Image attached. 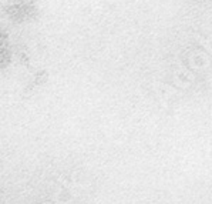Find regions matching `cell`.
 Here are the masks:
<instances>
[{
	"instance_id": "obj_1",
	"label": "cell",
	"mask_w": 212,
	"mask_h": 204,
	"mask_svg": "<svg viewBox=\"0 0 212 204\" xmlns=\"http://www.w3.org/2000/svg\"><path fill=\"white\" fill-rule=\"evenodd\" d=\"M11 60V46L9 36L4 30L0 29V70L6 69Z\"/></svg>"
}]
</instances>
